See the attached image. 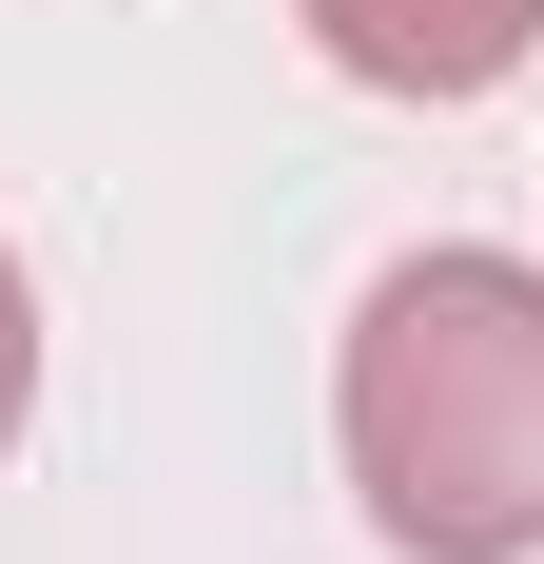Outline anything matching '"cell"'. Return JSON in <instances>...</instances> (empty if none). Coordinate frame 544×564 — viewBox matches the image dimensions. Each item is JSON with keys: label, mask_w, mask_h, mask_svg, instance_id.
<instances>
[{"label": "cell", "mask_w": 544, "mask_h": 564, "mask_svg": "<svg viewBox=\"0 0 544 564\" xmlns=\"http://www.w3.org/2000/svg\"><path fill=\"white\" fill-rule=\"evenodd\" d=\"M20 409H40V292H20V253H0V448H20Z\"/></svg>", "instance_id": "3957f363"}, {"label": "cell", "mask_w": 544, "mask_h": 564, "mask_svg": "<svg viewBox=\"0 0 544 564\" xmlns=\"http://www.w3.org/2000/svg\"><path fill=\"white\" fill-rule=\"evenodd\" d=\"M350 487L409 564H525L544 545V273L525 253H389L330 370Z\"/></svg>", "instance_id": "6da1fadb"}, {"label": "cell", "mask_w": 544, "mask_h": 564, "mask_svg": "<svg viewBox=\"0 0 544 564\" xmlns=\"http://www.w3.org/2000/svg\"><path fill=\"white\" fill-rule=\"evenodd\" d=\"M330 40V78H370V98H487L505 58L544 40V0H292Z\"/></svg>", "instance_id": "7a4b0ae2"}]
</instances>
